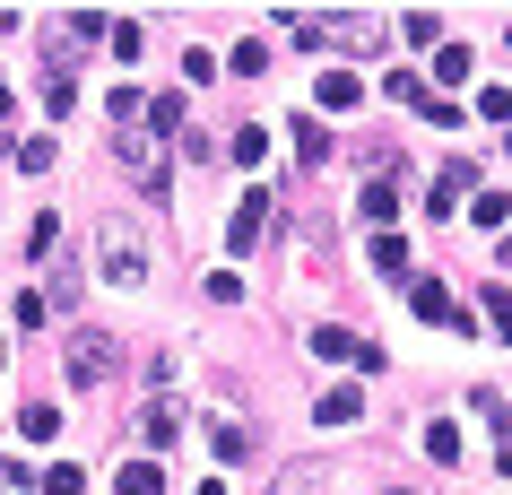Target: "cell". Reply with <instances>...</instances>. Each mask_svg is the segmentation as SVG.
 <instances>
[{"label": "cell", "instance_id": "obj_1", "mask_svg": "<svg viewBox=\"0 0 512 495\" xmlns=\"http://www.w3.org/2000/svg\"><path fill=\"white\" fill-rule=\"evenodd\" d=\"M96 261H105L113 287H139V278H148V244H139V226L105 218V226H96Z\"/></svg>", "mask_w": 512, "mask_h": 495}, {"label": "cell", "instance_id": "obj_2", "mask_svg": "<svg viewBox=\"0 0 512 495\" xmlns=\"http://www.w3.org/2000/svg\"><path fill=\"white\" fill-rule=\"evenodd\" d=\"M113 365H122L113 330H96V322H79V330H70V383H105Z\"/></svg>", "mask_w": 512, "mask_h": 495}, {"label": "cell", "instance_id": "obj_3", "mask_svg": "<svg viewBox=\"0 0 512 495\" xmlns=\"http://www.w3.org/2000/svg\"><path fill=\"white\" fill-rule=\"evenodd\" d=\"M261 235H270V192L252 183V192L235 200V218H226V252H235V261H243V252L261 244Z\"/></svg>", "mask_w": 512, "mask_h": 495}, {"label": "cell", "instance_id": "obj_4", "mask_svg": "<svg viewBox=\"0 0 512 495\" xmlns=\"http://www.w3.org/2000/svg\"><path fill=\"white\" fill-rule=\"evenodd\" d=\"M113 148H122V165H131V183L148 200H165V157L148 148V131H113Z\"/></svg>", "mask_w": 512, "mask_h": 495}, {"label": "cell", "instance_id": "obj_5", "mask_svg": "<svg viewBox=\"0 0 512 495\" xmlns=\"http://www.w3.org/2000/svg\"><path fill=\"white\" fill-rule=\"evenodd\" d=\"M313 357H330V365H365V374H374L382 348H374V339H356V330H339V322H322V330H313Z\"/></svg>", "mask_w": 512, "mask_h": 495}, {"label": "cell", "instance_id": "obj_6", "mask_svg": "<svg viewBox=\"0 0 512 495\" xmlns=\"http://www.w3.org/2000/svg\"><path fill=\"white\" fill-rule=\"evenodd\" d=\"M313 417H322V426H348V417H365V391H356V383H330L322 400H313Z\"/></svg>", "mask_w": 512, "mask_h": 495}, {"label": "cell", "instance_id": "obj_7", "mask_svg": "<svg viewBox=\"0 0 512 495\" xmlns=\"http://www.w3.org/2000/svg\"><path fill=\"white\" fill-rule=\"evenodd\" d=\"M408 304H417V322H460V304L443 296L434 278H417V287H408Z\"/></svg>", "mask_w": 512, "mask_h": 495}, {"label": "cell", "instance_id": "obj_8", "mask_svg": "<svg viewBox=\"0 0 512 495\" xmlns=\"http://www.w3.org/2000/svg\"><path fill=\"white\" fill-rule=\"evenodd\" d=\"M469 183H478V165H469V157H452V165H443V183H434V200H426V209L443 218V209H452V192H469Z\"/></svg>", "mask_w": 512, "mask_h": 495}, {"label": "cell", "instance_id": "obj_9", "mask_svg": "<svg viewBox=\"0 0 512 495\" xmlns=\"http://www.w3.org/2000/svg\"><path fill=\"white\" fill-rule=\"evenodd\" d=\"M356 96H365V79H356V70H322V105H330V113H348Z\"/></svg>", "mask_w": 512, "mask_h": 495}, {"label": "cell", "instance_id": "obj_10", "mask_svg": "<svg viewBox=\"0 0 512 495\" xmlns=\"http://www.w3.org/2000/svg\"><path fill=\"white\" fill-rule=\"evenodd\" d=\"M183 96H157V105H148V131H157V139H183Z\"/></svg>", "mask_w": 512, "mask_h": 495}, {"label": "cell", "instance_id": "obj_11", "mask_svg": "<svg viewBox=\"0 0 512 495\" xmlns=\"http://www.w3.org/2000/svg\"><path fill=\"white\" fill-rule=\"evenodd\" d=\"M113 487H122V495H165V469H157V461H131Z\"/></svg>", "mask_w": 512, "mask_h": 495}, {"label": "cell", "instance_id": "obj_12", "mask_svg": "<svg viewBox=\"0 0 512 495\" xmlns=\"http://www.w3.org/2000/svg\"><path fill=\"white\" fill-rule=\"evenodd\" d=\"M365 218H400V183H391V174H382V183H365Z\"/></svg>", "mask_w": 512, "mask_h": 495}, {"label": "cell", "instance_id": "obj_13", "mask_svg": "<svg viewBox=\"0 0 512 495\" xmlns=\"http://www.w3.org/2000/svg\"><path fill=\"white\" fill-rule=\"evenodd\" d=\"M226 157H235V165H261V157H270V131H252V122H243V131L226 139Z\"/></svg>", "mask_w": 512, "mask_h": 495}, {"label": "cell", "instance_id": "obj_14", "mask_svg": "<svg viewBox=\"0 0 512 495\" xmlns=\"http://www.w3.org/2000/svg\"><path fill=\"white\" fill-rule=\"evenodd\" d=\"M139 435H148V443H157V452H165V443H174V435H183V417H174V409H165V400H157V409H148V417H139Z\"/></svg>", "mask_w": 512, "mask_h": 495}, {"label": "cell", "instance_id": "obj_15", "mask_svg": "<svg viewBox=\"0 0 512 495\" xmlns=\"http://www.w3.org/2000/svg\"><path fill=\"white\" fill-rule=\"evenodd\" d=\"M296 157H304V165H322V157H330V131H322V122H313V113H304V122H296Z\"/></svg>", "mask_w": 512, "mask_h": 495}, {"label": "cell", "instance_id": "obj_16", "mask_svg": "<svg viewBox=\"0 0 512 495\" xmlns=\"http://www.w3.org/2000/svg\"><path fill=\"white\" fill-rule=\"evenodd\" d=\"M469 70H478V61L460 53V44H443V53H434V79H443V87H460V79H469Z\"/></svg>", "mask_w": 512, "mask_h": 495}, {"label": "cell", "instance_id": "obj_17", "mask_svg": "<svg viewBox=\"0 0 512 495\" xmlns=\"http://www.w3.org/2000/svg\"><path fill=\"white\" fill-rule=\"evenodd\" d=\"M105 113H113V122H148V96H139V87H113Z\"/></svg>", "mask_w": 512, "mask_h": 495}, {"label": "cell", "instance_id": "obj_18", "mask_svg": "<svg viewBox=\"0 0 512 495\" xmlns=\"http://www.w3.org/2000/svg\"><path fill=\"white\" fill-rule=\"evenodd\" d=\"M374 270H382V278L408 270V244H400V235H374Z\"/></svg>", "mask_w": 512, "mask_h": 495}, {"label": "cell", "instance_id": "obj_19", "mask_svg": "<svg viewBox=\"0 0 512 495\" xmlns=\"http://www.w3.org/2000/svg\"><path fill=\"white\" fill-rule=\"evenodd\" d=\"M79 487H87L79 461H53V469H44V495H79Z\"/></svg>", "mask_w": 512, "mask_h": 495}, {"label": "cell", "instance_id": "obj_20", "mask_svg": "<svg viewBox=\"0 0 512 495\" xmlns=\"http://www.w3.org/2000/svg\"><path fill=\"white\" fill-rule=\"evenodd\" d=\"M209 443H217V461H243V426H235V417H217Z\"/></svg>", "mask_w": 512, "mask_h": 495}, {"label": "cell", "instance_id": "obj_21", "mask_svg": "<svg viewBox=\"0 0 512 495\" xmlns=\"http://www.w3.org/2000/svg\"><path fill=\"white\" fill-rule=\"evenodd\" d=\"M469 218H478V226H495V235H504V218H512V200H504V192H486V200H469Z\"/></svg>", "mask_w": 512, "mask_h": 495}, {"label": "cell", "instance_id": "obj_22", "mask_svg": "<svg viewBox=\"0 0 512 495\" xmlns=\"http://www.w3.org/2000/svg\"><path fill=\"white\" fill-rule=\"evenodd\" d=\"M426 452H434V461H460V426H443V417H434V426H426Z\"/></svg>", "mask_w": 512, "mask_h": 495}, {"label": "cell", "instance_id": "obj_23", "mask_svg": "<svg viewBox=\"0 0 512 495\" xmlns=\"http://www.w3.org/2000/svg\"><path fill=\"white\" fill-rule=\"evenodd\" d=\"M391 96H400V105H417V113H434V96H426V79H417V70H400V79H391Z\"/></svg>", "mask_w": 512, "mask_h": 495}, {"label": "cell", "instance_id": "obj_24", "mask_svg": "<svg viewBox=\"0 0 512 495\" xmlns=\"http://www.w3.org/2000/svg\"><path fill=\"white\" fill-rule=\"evenodd\" d=\"M44 105H53V113H70V105H79V87H70V70H53V79H44Z\"/></svg>", "mask_w": 512, "mask_h": 495}, {"label": "cell", "instance_id": "obj_25", "mask_svg": "<svg viewBox=\"0 0 512 495\" xmlns=\"http://www.w3.org/2000/svg\"><path fill=\"white\" fill-rule=\"evenodd\" d=\"M486 322H495V339H512V296L504 287H486Z\"/></svg>", "mask_w": 512, "mask_h": 495}, {"label": "cell", "instance_id": "obj_26", "mask_svg": "<svg viewBox=\"0 0 512 495\" xmlns=\"http://www.w3.org/2000/svg\"><path fill=\"white\" fill-rule=\"evenodd\" d=\"M278 495H322V469H287V487Z\"/></svg>", "mask_w": 512, "mask_h": 495}, {"label": "cell", "instance_id": "obj_27", "mask_svg": "<svg viewBox=\"0 0 512 495\" xmlns=\"http://www.w3.org/2000/svg\"><path fill=\"white\" fill-rule=\"evenodd\" d=\"M0 365H9V339H0Z\"/></svg>", "mask_w": 512, "mask_h": 495}, {"label": "cell", "instance_id": "obj_28", "mask_svg": "<svg viewBox=\"0 0 512 495\" xmlns=\"http://www.w3.org/2000/svg\"><path fill=\"white\" fill-rule=\"evenodd\" d=\"M504 478H512V452H504Z\"/></svg>", "mask_w": 512, "mask_h": 495}, {"label": "cell", "instance_id": "obj_29", "mask_svg": "<svg viewBox=\"0 0 512 495\" xmlns=\"http://www.w3.org/2000/svg\"><path fill=\"white\" fill-rule=\"evenodd\" d=\"M0 495H9V487H0Z\"/></svg>", "mask_w": 512, "mask_h": 495}]
</instances>
